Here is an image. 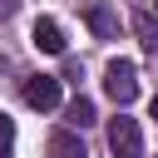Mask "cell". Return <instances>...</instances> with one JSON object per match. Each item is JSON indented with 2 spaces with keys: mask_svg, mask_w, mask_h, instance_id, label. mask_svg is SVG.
<instances>
[{
  "mask_svg": "<svg viewBox=\"0 0 158 158\" xmlns=\"http://www.w3.org/2000/svg\"><path fill=\"white\" fill-rule=\"evenodd\" d=\"M30 40H35V49H44V54H64V30H59L49 15H44V20H35Z\"/></svg>",
  "mask_w": 158,
  "mask_h": 158,
  "instance_id": "obj_5",
  "label": "cell"
},
{
  "mask_svg": "<svg viewBox=\"0 0 158 158\" xmlns=\"http://www.w3.org/2000/svg\"><path fill=\"white\" fill-rule=\"evenodd\" d=\"M15 10H20V0H0V25H5V20L15 15Z\"/></svg>",
  "mask_w": 158,
  "mask_h": 158,
  "instance_id": "obj_10",
  "label": "cell"
},
{
  "mask_svg": "<svg viewBox=\"0 0 158 158\" xmlns=\"http://www.w3.org/2000/svg\"><path fill=\"white\" fill-rule=\"evenodd\" d=\"M153 118H158V94H153Z\"/></svg>",
  "mask_w": 158,
  "mask_h": 158,
  "instance_id": "obj_11",
  "label": "cell"
},
{
  "mask_svg": "<svg viewBox=\"0 0 158 158\" xmlns=\"http://www.w3.org/2000/svg\"><path fill=\"white\" fill-rule=\"evenodd\" d=\"M109 148H114V158H143V133H138V123L118 114V118L109 123Z\"/></svg>",
  "mask_w": 158,
  "mask_h": 158,
  "instance_id": "obj_2",
  "label": "cell"
},
{
  "mask_svg": "<svg viewBox=\"0 0 158 158\" xmlns=\"http://www.w3.org/2000/svg\"><path fill=\"white\" fill-rule=\"evenodd\" d=\"M10 148H15V118L0 109V158H10Z\"/></svg>",
  "mask_w": 158,
  "mask_h": 158,
  "instance_id": "obj_9",
  "label": "cell"
},
{
  "mask_svg": "<svg viewBox=\"0 0 158 158\" xmlns=\"http://www.w3.org/2000/svg\"><path fill=\"white\" fill-rule=\"evenodd\" d=\"M44 153H49V158H89L74 128H54V133H49V143H44Z\"/></svg>",
  "mask_w": 158,
  "mask_h": 158,
  "instance_id": "obj_6",
  "label": "cell"
},
{
  "mask_svg": "<svg viewBox=\"0 0 158 158\" xmlns=\"http://www.w3.org/2000/svg\"><path fill=\"white\" fill-rule=\"evenodd\" d=\"M104 94L123 109V104H133L138 99V64L133 59H109V69H104Z\"/></svg>",
  "mask_w": 158,
  "mask_h": 158,
  "instance_id": "obj_1",
  "label": "cell"
},
{
  "mask_svg": "<svg viewBox=\"0 0 158 158\" xmlns=\"http://www.w3.org/2000/svg\"><path fill=\"white\" fill-rule=\"evenodd\" d=\"M133 35H138V44L148 54H158V0H143L133 10Z\"/></svg>",
  "mask_w": 158,
  "mask_h": 158,
  "instance_id": "obj_4",
  "label": "cell"
},
{
  "mask_svg": "<svg viewBox=\"0 0 158 158\" xmlns=\"http://www.w3.org/2000/svg\"><path fill=\"white\" fill-rule=\"evenodd\" d=\"M94 123V104L84 99V94H74V104H69V128H89Z\"/></svg>",
  "mask_w": 158,
  "mask_h": 158,
  "instance_id": "obj_8",
  "label": "cell"
},
{
  "mask_svg": "<svg viewBox=\"0 0 158 158\" xmlns=\"http://www.w3.org/2000/svg\"><path fill=\"white\" fill-rule=\"evenodd\" d=\"M84 20H89V30H94L99 40H118V15H114L109 5H89Z\"/></svg>",
  "mask_w": 158,
  "mask_h": 158,
  "instance_id": "obj_7",
  "label": "cell"
},
{
  "mask_svg": "<svg viewBox=\"0 0 158 158\" xmlns=\"http://www.w3.org/2000/svg\"><path fill=\"white\" fill-rule=\"evenodd\" d=\"M20 94H25V104H30V109H40V114L59 109V79H54V74H30Z\"/></svg>",
  "mask_w": 158,
  "mask_h": 158,
  "instance_id": "obj_3",
  "label": "cell"
}]
</instances>
